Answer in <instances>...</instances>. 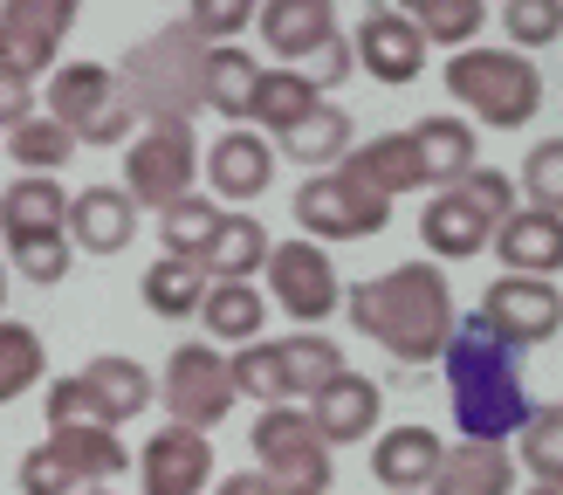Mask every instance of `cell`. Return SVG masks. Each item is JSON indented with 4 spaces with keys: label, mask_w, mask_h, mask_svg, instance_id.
Returning <instances> with one entry per match:
<instances>
[{
    "label": "cell",
    "mask_w": 563,
    "mask_h": 495,
    "mask_svg": "<svg viewBox=\"0 0 563 495\" xmlns=\"http://www.w3.org/2000/svg\"><path fill=\"white\" fill-rule=\"evenodd\" d=\"M336 310L357 323V338L385 344L399 365H440V351H446V338H454V323H461L454 289H446V268H433V262L385 268L372 283L344 289Z\"/></svg>",
    "instance_id": "6da1fadb"
},
{
    "label": "cell",
    "mask_w": 563,
    "mask_h": 495,
    "mask_svg": "<svg viewBox=\"0 0 563 495\" xmlns=\"http://www.w3.org/2000/svg\"><path fill=\"white\" fill-rule=\"evenodd\" d=\"M446 365V399H454V427L461 440H488V448H509L516 427L529 420V393H522V358L509 344H495L482 317H461L454 338L440 351Z\"/></svg>",
    "instance_id": "7a4b0ae2"
},
{
    "label": "cell",
    "mask_w": 563,
    "mask_h": 495,
    "mask_svg": "<svg viewBox=\"0 0 563 495\" xmlns=\"http://www.w3.org/2000/svg\"><path fill=\"white\" fill-rule=\"evenodd\" d=\"M446 97H454L467 110V124H482V131H522L543 110V76L516 48L474 42L461 55H446Z\"/></svg>",
    "instance_id": "3957f363"
},
{
    "label": "cell",
    "mask_w": 563,
    "mask_h": 495,
    "mask_svg": "<svg viewBox=\"0 0 563 495\" xmlns=\"http://www.w3.org/2000/svg\"><path fill=\"white\" fill-rule=\"evenodd\" d=\"M200 55L207 48L192 42L179 21L165 28V35H152V42H137L124 55V69H118L124 97H131V118H145V124L179 118V124H192V110H200Z\"/></svg>",
    "instance_id": "277c9868"
},
{
    "label": "cell",
    "mask_w": 563,
    "mask_h": 495,
    "mask_svg": "<svg viewBox=\"0 0 563 495\" xmlns=\"http://www.w3.org/2000/svg\"><path fill=\"white\" fill-rule=\"evenodd\" d=\"M48 110L42 118H55L69 138H76V152H90V145H131V97H124V82L110 63H55L48 69Z\"/></svg>",
    "instance_id": "5b68a950"
},
{
    "label": "cell",
    "mask_w": 563,
    "mask_h": 495,
    "mask_svg": "<svg viewBox=\"0 0 563 495\" xmlns=\"http://www.w3.org/2000/svg\"><path fill=\"white\" fill-rule=\"evenodd\" d=\"M247 448H255V475L275 495H330L336 468H330V448L317 440V427L302 420V406H262Z\"/></svg>",
    "instance_id": "8992f818"
},
{
    "label": "cell",
    "mask_w": 563,
    "mask_h": 495,
    "mask_svg": "<svg viewBox=\"0 0 563 495\" xmlns=\"http://www.w3.org/2000/svg\"><path fill=\"white\" fill-rule=\"evenodd\" d=\"M192 173H200V138H192V124H179V118H158V124H145L124 145V200L131 207H173V200H186L192 193Z\"/></svg>",
    "instance_id": "52a82bcc"
},
{
    "label": "cell",
    "mask_w": 563,
    "mask_h": 495,
    "mask_svg": "<svg viewBox=\"0 0 563 495\" xmlns=\"http://www.w3.org/2000/svg\"><path fill=\"white\" fill-rule=\"evenodd\" d=\"M152 399H165L173 427L213 433V427L234 413V378H228V358H220L207 338L173 344V358H165V378L152 385Z\"/></svg>",
    "instance_id": "ba28073f"
},
{
    "label": "cell",
    "mask_w": 563,
    "mask_h": 495,
    "mask_svg": "<svg viewBox=\"0 0 563 495\" xmlns=\"http://www.w3.org/2000/svg\"><path fill=\"white\" fill-rule=\"evenodd\" d=\"M289 207H296V234L317 241V248H330V241H372V234L391 228V200L351 186L344 173H309Z\"/></svg>",
    "instance_id": "9c48e42d"
},
{
    "label": "cell",
    "mask_w": 563,
    "mask_h": 495,
    "mask_svg": "<svg viewBox=\"0 0 563 495\" xmlns=\"http://www.w3.org/2000/svg\"><path fill=\"white\" fill-rule=\"evenodd\" d=\"M262 275H268V310L296 317V330H323L336 317V302H344V283H336L330 255H323L317 241H302V234L296 241H275Z\"/></svg>",
    "instance_id": "30bf717a"
},
{
    "label": "cell",
    "mask_w": 563,
    "mask_h": 495,
    "mask_svg": "<svg viewBox=\"0 0 563 495\" xmlns=\"http://www.w3.org/2000/svg\"><path fill=\"white\" fill-rule=\"evenodd\" d=\"M474 317H482V330L495 344H509L522 358L563 330V296H556V283H537V275H495Z\"/></svg>",
    "instance_id": "8fae6325"
},
{
    "label": "cell",
    "mask_w": 563,
    "mask_h": 495,
    "mask_svg": "<svg viewBox=\"0 0 563 495\" xmlns=\"http://www.w3.org/2000/svg\"><path fill=\"white\" fill-rule=\"evenodd\" d=\"M69 28H76V0H8L0 8V69H14L27 82L48 76Z\"/></svg>",
    "instance_id": "7c38bea8"
},
{
    "label": "cell",
    "mask_w": 563,
    "mask_h": 495,
    "mask_svg": "<svg viewBox=\"0 0 563 495\" xmlns=\"http://www.w3.org/2000/svg\"><path fill=\"white\" fill-rule=\"evenodd\" d=\"M213 475H220L213 440L192 433V427L165 420L145 448H137V495H207Z\"/></svg>",
    "instance_id": "4fadbf2b"
},
{
    "label": "cell",
    "mask_w": 563,
    "mask_h": 495,
    "mask_svg": "<svg viewBox=\"0 0 563 495\" xmlns=\"http://www.w3.org/2000/svg\"><path fill=\"white\" fill-rule=\"evenodd\" d=\"M302 420L317 427V440L336 454V448H357V440H372L378 420H385V393H378V378H364V372H336L330 385H317V393L302 399Z\"/></svg>",
    "instance_id": "5bb4252c"
},
{
    "label": "cell",
    "mask_w": 563,
    "mask_h": 495,
    "mask_svg": "<svg viewBox=\"0 0 563 495\" xmlns=\"http://www.w3.org/2000/svg\"><path fill=\"white\" fill-rule=\"evenodd\" d=\"M351 42V69H364L372 82H385V90H406V82H419V69H427V42H419V28L406 21V8H372L357 21Z\"/></svg>",
    "instance_id": "9a60e30c"
},
{
    "label": "cell",
    "mask_w": 563,
    "mask_h": 495,
    "mask_svg": "<svg viewBox=\"0 0 563 495\" xmlns=\"http://www.w3.org/2000/svg\"><path fill=\"white\" fill-rule=\"evenodd\" d=\"M207 186H213V207L234 200V213H247V200H262L275 186V145L262 131H247V124L220 131L207 145Z\"/></svg>",
    "instance_id": "2e32d148"
},
{
    "label": "cell",
    "mask_w": 563,
    "mask_h": 495,
    "mask_svg": "<svg viewBox=\"0 0 563 495\" xmlns=\"http://www.w3.org/2000/svg\"><path fill=\"white\" fill-rule=\"evenodd\" d=\"M131 234H137V207L124 200L118 186H82V193H69V213H63L69 255H124Z\"/></svg>",
    "instance_id": "e0dca14e"
},
{
    "label": "cell",
    "mask_w": 563,
    "mask_h": 495,
    "mask_svg": "<svg viewBox=\"0 0 563 495\" xmlns=\"http://www.w3.org/2000/svg\"><path fill=\"white\" fill-rule=\"evenodd\" d=\"M440 454H446V440L419 420L372 433V475H378L385 495H427L433 475H440Z\"/></svg>",
    "instance_id": "ac0fdd59"
},
{
    "label": "cell",
    "mask_w": 563,
    "mask_h": 495,
    "mask_svg": "<svg viewBox=\"0 0 563 495\" xmlns=\"http://www.w3.org/2000/svg\"><path fill=\"white\" fill-rule=\"evenodd\" d=\"M501 275H537V283H556L563 268V213H537V207H516L501 228L488 234Z\"/></svg>",
    "instance_id": "d6986e66"
},
{
    "label": "cell",
    "mask_w": 563,
    "mask_h": 495,
    "mask_svg": "<svg viewBox=\"0 0 563 495\" xmlns=\"http://www.w3.org/2000/svg\"><path fill=\"white\" fill-rule=\"evenodd\" d=\"M406 145H412V165H419V186H461L474 165H482V131H474L467 118H419L406 131Z\"/></svg>",
    "instance_id": "ffe728a7"
},
{
    "label": "cell",
    "mask_w": 563,
    "mask_h": 495,
    "mask_svg": "<svg viewBox=\"0 0 563 495\" xmlns=\"http://www.w3.org/2000/svg\"><path fill=\"white\" fill-rule=\"evenodd\" d=\"M255 35L268 42L275 69H296L302 55H317L336 35V14H330V0H262V8H255Z\"/></svg>",
    "instance_id": "44dd1931"
},
{
    "label": "cell",
    "mask_w": 563,
    "mask_h": 495,
    "mask_svg": "<svg viewBox=\"0 0 563 495\" xmlns=\"http://www.w3.org/2000/svg\"><path fill=\"white\" fill-rule=\"evenodd\" d=\"M76 385H82V399L97 406V420L110 433H118L124 420H145V406H152V372L137 365V358H118V351L90 358V365L76 372Z\"/></svg>",
    "instance_id": "7402d4cb"
},
{
    "label": "cell",
    "mask_w": 563,
    "mask_h": 495,
    "mask_svg": "<svg viewBox=\"0 0 563 495\" xmlns=\"http://www.w3.org/2000/svg\"><path fill=\"white\" fill-rule=\"evenodd\" d=\"M63 213H69V193L55 179H21L0 193V248H35V241H63Z\"/></svg>",
    "instance_id": "603a6c76"
},
{
    "label": "cell",
    "mask_w": 563,
    "mask_h": 495,
    "mask_svg": "<svg viewBox=\"0 0 563 495\" xmlns=\"http://www.w3.org/2000/svg\"><path fill=\"white\" fill-rule=\"evenodd\" d=\"M42 448L63 461L76 482H90V488H103L110 475H124V468H131V448L110 427H97V420H48Z\"/></svg>",
    "instance_id": "cb8c5ba5"
},
{
    "label": "cell",
    "mask_w": 563,
    "mask_h": 495,
    "mask_svg": "<svg viewBox=\"0 0 563 495\" xmlns=\"http://www.w3.org/2000/svg\"><path fill=\"white\" fill-rule=\"evenodd\" d=\"M488 220L474 213L454 186L446 193H433L427 207H419V241H427V255H433V268H446V262H467V255H488Z\"/></svg>",
    "instance_id": "d4e9b609"
},
{
    "label": "cell",
    "mask_w": 563,
    "mask_h": 495,
    "mask_svg": "<svg viewBox=\"0 0 563 495\" xmlns=\"http://www.w3.org/2000/svg\"><path fill=\"white\" fill-rule=\"evenodd\" d=\"M268 248L275 241L255 220V207H247V213H220L213 241L200 248V275H207V283H255L262 262H268Z\"/></svg>",
    "instance_id": "484cf974"
},
{
    "label": "cell",
    "mask_w": 563,
    "mask_h": 495,
    "mask_svg": "<svg viewBox=\"0 0 563 495\" xmlns=\"http://www.w3.org/2000/svg\"><path fill=\"white\" fill-rule=\"evenodd\" d=\"M427 495H516V454L488 440H461L440 454V475Z\"/></svg>",
    "instance_id": "4316f807"
},
{
    "label": "cell",
    "mask_w": 563,
    "mask_h": 495,
    "mask_svg": "<svg viewBox=\"0 0 563 495\" xmlns=\"http://www.w3.org/2000/svg\"><path fill=\"white\" fill-rule=\"evenodd\" d=\"M336 173H344L351 186H364V193H378V200H399V193L419 186V165H412L406 131H378V138H364V145H351Z\"/></svg>",
    "instance_id": "83f0119b"
},
{
    "label": "cell",
    "mask_w": 563,
    "mask_h": 495,
    "mask_svg": "<svg viewBox=\"0 0 563 495\" xmlns=\"http://www.w3.org/2000/svg\"><path fill=\"white\" fill-rule=\"evenodd\" d=\"M317 103H323V97L309 90L296 69H262V76H255V97H247V131H262L268 145H282V138H289Z\"/></svg>",
    "instance_id": "f1b7e54d"
},
{
    "label": "cell",
    "mask_w": 563,
    "mask_h": 495,
    "mask_svg": "<svg viewBox=\"0 0 563 495\" xmlns=\"http://www.w3.org/2000/svg\"><path fill=\"white\" fill-rule=\"evenodd\" d=\"M255 76H262V63L247 48H207L200 55V110H220L228 118V131L234 124H247V97H255Z\"/></svg>",
    "instance_id": "f546056e"
},
{
    "label": "cell",
    "mask_w": 563,
    "mask_h": 495,
    "mask_svg": "<svg viewBox=\"0 0 563 495\" xmlns=\"http://www.w3.org/2000/svg\"><path fill=\"white\" fill-rule=\"evenodd\" d=\"M351 138H357L351 110L323 97V103L309 110V118H302V124H296L289 138H282V145H275V158L289 152L296 165H309V173H336V165H344V152H351Z\"/></svg>",
    "instance_id": "4dcf8cb0"
},
{
    "label": "cell",
    "mask_w": 563,
    "mask_h": 495,
    "mask_svg": "<svg viewBox=\"0 0 563 495\" xmlns=\"http://www.w3.org/2000/svg\"><path fill=\"white\" fill-rule=\"evenodd\" d=\"M200 323H207V344H255L268 323V296L255 283H207Z\"/></svg>",
    "instance_id": "1f68e13d"
},
{
    "label": "cell",
    "mask_w": 563,
    "mask_h": 495,
    "mask_svg": "<svg viewBox=\"0 0 563 495\" xmlns=\"http://www.w3.org/2000/svg\"><path fill=\"white\" fill-rule=\"evenodd\" d=\"M228 378H234V399H255V406H296L289 393V365H282V344L255 338L228 358Z\"/></svg>",
    "instance_id": "d6a6232c"
},
{
    "label": "cell",
    "mask_w": 563,
    "mask_h": 495,
    "mask_svg": "<svg viewBox=\"0 0 563 495\" xmlns=\"http://www.w3.org/2000/svg\"><path fill=\"white\" fill-rule=\"evenodd\" d=\"M8 158H14V173H21V179H55V173H63V165L76 158V138L55 124V118H42V110H35L27 124L8 131Z\"/></svg>",
    "instance_id": "836d02e7"
},
{
    "label": "cell",
    "mask_w": 563,
    "mask_h": 495,
    "mask_svg": "<svg viewBox=\"0 0 563 495\" xmlns=\"http://www.w3.org/2000/svg\"><path fill=\"white\" fill-rule=\"evenodd\" d=\"M42 378H48V344H42V330L0 317V406H14L27 385H42Z\"/></svg>",
    "instance_id": "e575fe53"
},
{
    "label": "cell",
    "mask_w": 563,
    "mask_h": 495,
    "mask_svg": "<svg viewBox=\"0 0 563 495\" xmlns=\"http://www.w3.org/2000/svg\"><path fill=\"white\" fill-rule=\"evenodd\" d=\"M406 21L419 28V42H440V48H474V35H482V28H488V8H482V0H412V8H406Z\"/></svg>",
    "instance_id": "d590c367"
},
{
    "label": "cell",
    "mask_w": 563,
    "mask_h": 495,
    "mask_svg": "<svg viewBox=\"0 0 563 495\" xmlns=\"http://www.w3.org/2000/svg\"><path fill=\"white\" fill-rule=\"evenodd\" d=\"M207 302V275L200 262H179V255H158L145 268V310L152 317H200Z\"/></svg>",
    "instance_id": "8d00e7d4"
},
{
    "label": "cell",
    "mask_w": 563,
    "mask_h": 495,
    "mask_svg": "<svg viewBox=\"0 0 563 495\" xmlns=\"http://www.w3.org/2000/svg\"><path fill=\"white\" fill-rule=\"evenodd\" d=\"M282 344V365H289V393L309 399L317 385H330L344 372V344L330 338V330H296V338H275Z\"/></svg>",
    "instance_id": "74e56055"
},
{
    "label": "cell",
    "mask_w": 563,
    "mask_h": 495,
    "mask_svg": "<svg viewBox=\"0 0 563 495\" xmlns=\"http://www.w3.org/2000/svg\"><path fill=\"white\" fill-rule=\"evenodd\" d=\"M220 213H228V207L200 200V193H186V200H173V207L158 213V241H165V255H179V262H200V248L213 241Z\"/></svg>",
    "instance_id": "f35d334b"
},
{
    "label": "cell",
    "mask_w": 563,
    "mask_h": 495,
    "mask_svg": "<svg viewBox=\"0 0 563 495\" xmlns=\"http://www.w3.org/2000/svg\"><path fill=\"white\" fill-rule=\"evenodd\" d=\"M516 448H522V475L556 482L563 475V406H529V420L516 427Z\"/></svg>",
    "instance_id": "ab89813d"
},
{
    "label": "cell",
    "mask_w": 563,
    "mask_h": 495,
    "mask_svg": "<svg viewBox=\"0 0 563 495\" xmlns=\"http://www.w3.org/2000/svg\"><path fill=\"white\" fill-rule=\"evenodd\" d=\"M522 200L537 213H563V138H543L522 158Z\"/></svg>",
    "instance_id": "60d3db41"
},
{
    "label": "cell",
    "mask_w": 563,
    "mask_h": 495,
    "mask_svg": "<svg viewBox=\"0 0 563 495\" xmlns=\"http://www.w3.org/2000/svg\"><path fill=\"white\" fill-rule=\"evenodd\" d=\"M179 28L200 48H228V35H247V28H255V8H247V0H200L192 14H179Z\"/></svg>",
    "instance_id": "b9f144b4"
},
{
    "label": "cell",
    "mask_w": 563,
    "mask_h": 495,
    "mask_svg": "<svg viewBox=\"0 0 563 495\" xmlns=\"http://www.w3.org/2000/svg\"><path fill=\"white\" fill-rule=\"evenodd\" d=\"M501 28H509L516 55L522 48H550L563 35V8H556V0H509V8H501Z\"/></svg>",
    "instance_id": "7bdbcfd3"
},
{
    "label": "cell",
    "mask_w": 563,
    "mask_h": 495,
    "mask_svg": "<svg viewBox=\"0 0 563 495\" xmlns=\"http://www.w3.org/2000/svg\"><path fill=\"white\" fill-rule=\"evenodd\" d=\"M454 193H461V200L488 220V228H501V220L516 213V179H509V173H488V165H474V173H467Z\"/></svg>",
    "instance_id": "ee69618b"
},
{
    "label": "cell",
    "mask_w": 563,
    "mask_h": 495,
    "mask_svg": "<svg viewBox=\"0 0 563 495\" xmlns=\"http://www.w3.org/2000/svg\"><path fill=\"white\" fill-rule=\"evenodd\" d=\"M14 482H21V495H76V488H90V482H76V475H69V468L55 461L48 448H27Z\"/></svg>",
    "instance_id": "f6af8a7d"
},
{
    "label": "cell",
    "mask_w": 563,
    "mask_h": 495,
    "mask_svg": "<svg viewBox=\"0 0 563 495\" xmlns=\"http://www.w3.org/2000/svg\"><path fill=\"white\" fill-rule=\"evenodd\" d=\"M8 262H14L35 289H55V283L69 275V262H76V255H69V241H35V248H14Z\"/></svg>",
    "instance_id": "bcb514c9"
},
{
    "label": "cell",
    "mask_w": 563,
    "mask_h": 495,
    "mask_svg": "<svg viewBox=\"0 0 563 495\" xmlns=\"http://www.w3.org/2000/svg\"><path fill=\"white\" fill-rule=\"evenodd\" d=\"M296 76H302L317 97H323V90H336V82L351 76V42H344V35H330L317 55H302V63H296Z\"/></svg>",
    "instance_id": "7dc6e473"
},
{
    "label": "cell",
    "mask_w": 563,
    "mask_h": 495,
    "mask_svg": "<svg viewBox=\"0 0 563 495\" xmlns=\"http://www.w3.org/2000/svg\"><path fill=\"white\" fill-rule=\"evenodd\" d=\"M35 118V82L14 76V69H0V131H14Z\"/></svg>",
    "instance_id": "c3c4849f"
},
{
    "label": "cell",
    "mask_w": 563,
    "mask_h": 495,
    "mask_svg": "<svg viewBox=\"0 0 563 495\" xmlns=\"http://www.w3.org/2000/svg\"><path fill=\"white\" fill-rule=\"evenodd\" d=\"M213 495H275L255 468H241V475H213Z\"/></svg>",
    "instance_id": "681fc988"
},
{
    "label": "cell",
    "mask_w": 563,
    "mask_h": 495,
    "mask_svg": "<svg viewBox=\"0 0 563 495\" xmlns=\"http://www.w3.org/2000/svg\"><path fill=\"white\" fill-rule=\"evenodd\" d=\"M522 495H563V488H556V482H529Z\"/></svg>",
    "instance_id": "f907efd6"
},
{
    "label": "cell",
    "mask_w": 563,
    "mask_h": 495,
    "mask_svg": "<svg viewBox=\"0 0 563 495\" xmlns=\"http://www.w3.org/2000/svg\"><path fill=\"white\" fill-rule=\"evenodd\" d=\"M0 302H8V262H0Z\"/></svg>",
    "instance_id": "816d5d0a"
}]
</instances>
